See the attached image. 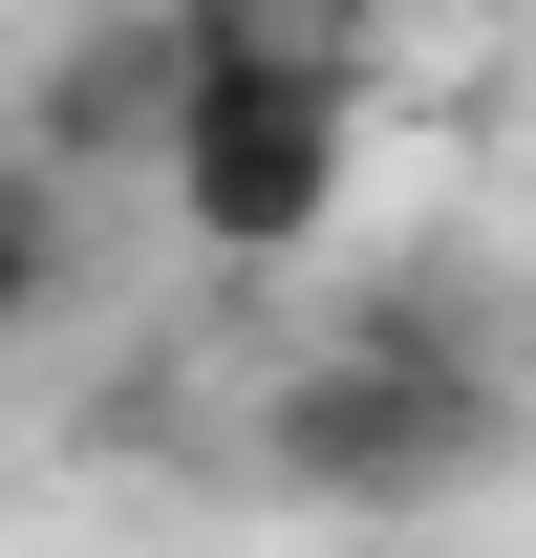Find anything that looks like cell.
Segmentation results:
<instances>
[{
    "instance_id": "1",
    "label": "cell",
    "mask_w": 536,
    "mask_h": 558,
    "mask_svg": "<svg viewBox=\"0 0 536 558\" xmlns=\"http://www.w3.org/2000/svg\"><path fill=\"white\" fill-rule=\"evenodd\" d=\"M150 194L194 215L215 258H322L365 194V65H343L301 0H172V130Z\"/></svg>"
},
{
    "instance_id": "2",
    "label": "cell",
    "mask_w": 536,
    "mask_h": 558,
    "mask_svg": "<svg viewBox=\"0 0 536 558\" xmlns=\"http://www.w3.org/2000/svg\"><path fill=\"white\" fill-rule=\"evenodd\" d=\"M494 451H515V387H494V344H472L451 301H407V279L258 387V473L322 494V515H451Z\"/></svg>"
},
{
    "instance_id": "3",
    "label": "cell",
    "mask_w": 536,
    "mask_h": 558,
    "mask_svg": "<svg viewBox=\"0 0 536 558\" xmlns=\"http://www.w3.org/2000/svg\"><path fill=\"white\" fill-rule=\"evenodd\" d=\"M150 130H172V0H108V22H65V65L22 86V150L44 172H150Z\"/></svg>"
},
{
    "instance_id": "4",
    "label": "cell",
    "mask_w": 536,
    "mask_h": 558,
    "mask_svg": "<svg viewBox=\"0 0 536 558\" xmlns=\"http://www.w3.org/2000/svg\"><path fill=\"white\" fill-rule=\"evenodd\" d=\"M65 301H86V172H44L0 130V344H44Z\"/></svg>"
}]
</instances>
